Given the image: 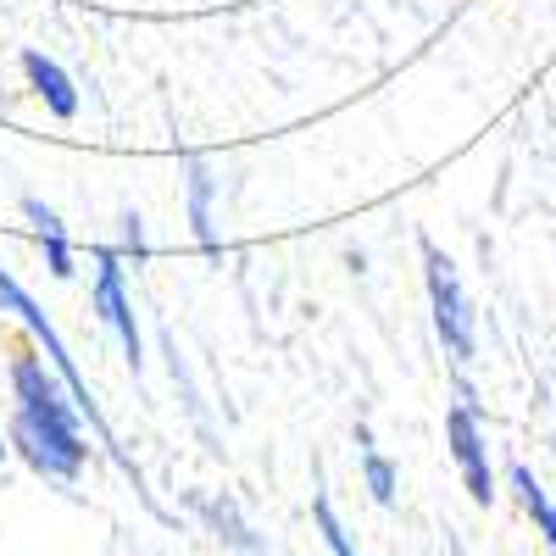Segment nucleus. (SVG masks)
<instances>
[{
	"mask_svg": "<svg viewBox=\"0 0 556 556\" xmlns=\"http://www.w3.org/2000/svg\"><path fill=\"white\" fill-rule=\"evenodd\" d=\"M445 445H451V462L462 484H468V495L479 506L495 501V468H490V445H484V429H479V406L462 395L451 412H445Z\"/></svg>",
	"mask_w": 556,
	"mask_h": 556,
	"instance_id": "obj_4",
	"label": "nucleus"
},
{
	"mask_svg": "<svg viewBox=\"0 0 556 556\" xmlns=\"http://www.w3.org/2000/svg\"><path fill=\"white\" fill-rule=\"evenodd\" d=\"M23 212L39 223V240H45V262H51L56 278H73V256H67V235H62V223L51 206H39V201H23Z\"/></svg>",
	"mask_w": 556,
	"mask_h": 556,
	"instance_id": "obj_10",
	"label": "nucleus"
},
{
	"mask_svg": "<svg viewBox=\"0 0 556 556\" xmlns=\"http://www.w3.org/2000/svg\"><path fill=\"white\" fill-rule=\"evenodd\" d=\"M0 462H7V445H0Z\"/></svg>",
	"mask_w": 556,
	"mask_h": 556,
	"instance_id": "obj_13",
	"label": "nucleus"
},
{
	"mask_svg": "<svg viewBox=\"0 0 556 556\" xmlns=\"http://www.w3.org/2000/svg\"><path fill=\"white\" fill-rule=\"evenodd\" d=\"M312 523H317L323 545H329V556H356V545H351V534H345V523H340V513H334L329 495L312 501Z\"/></svg>",
	"mask_w": 556,
	"mask_h": 556,
	"instance_id": "obj_12",
	"label": "nucleus"
},
{
	"mask_svg": "<svg viewBox=\"0 0 556 556\" xmlns=\"http://www.w3.org/2000/svg\"><path fill=\"white\" fill-rule=\"evenodd\" d=\"M23 73H28V84H34V96L51 106L56 117H73V112H78V89H73V78H67L51 56L28 51V56H23Z\"/></svg>",
	"mask_w": 556,
	"mask_h": 556,
	"instance_id": "obj_6",
	"label": "nucleus"
},
{
	"mask_svg": "<svg viewBox=\"0 0 556 556\" xmlns=\"http://www.w3.org/2000/svg\"><path fill=\"white\" fill-rule=\"evenodd\" d=\"M0 306H7V312H17V317L28 323V329H34V334L45 340V356H51V362H56V374L67 379V390H73V401H78V412L89 417V429H96V434H101V440L112 445V429L101 424V406H96V395H89V384L78 379V367H73V356H67V345L56 340V329H51V317H45V312H39V306H34V301H28V295H23L17 285H12V278H7V273H0ZM112 451H117V445H112ZM117 462H123V468H128V456H123V451H117ZM128 473H134V468H128Z\"/></svg>",
	"mask_w": 556,
	"mask_h": 556,
	"instance_id": "obj_3",
	"label": "nucleus"
},
{
	"mask_svg": "<svg viewBox=\"0 0 556 556\" xmlns=\"http://www.w3.org/2000/svg\"><path fill=\"white\" fill-rule=\"evenodd\" d=\"M96 262H101V273H96V312H101L106 329H117L128 362L139 367V323H134V306H128V290H123V262H117V251H101Z\"/></svg>",
	"mask_w": 556,
	"mask_h": 556,
	"instance_id": "obj_5",
	"label": "nucleus"
},
{
	"mask_svg": "<svg viewBox=\"0 0 556 556\" xmlns=\"http://www.w3.org/2000/svg\"><path fill=\"white\" fill-rule=\"evenodd\" d=\"M424 278H429V306H434V334L440 345L456 356V362H473L479 351V334H473V306L462 295V278L451 267V256L440 245L424 240Z\"/></svg>",
	"mask_w": 556,
	"mask_h": 556,
	"instance_id": "obj_2",
	"label": "nucleus"
},
{
	"mask_svg": "<svg viewBox=\"0 0 556 556\" xmlns=\"http://www.w3.org/2000/svg\"><path fill=\"white\" fill-rule=\"evenodd\" d=\"M190 223H195L201 245L217 251V240H212V178H206L201 162H190Z\"/></svg>",
	"mask_w": 556,
	"mask_h": 556,
	"instance_id": "obj_11",
	"label": "nucleus"
},
{
	"mask_svg": "<svg viewBox=\"0 0 556 556\" xmlns=\"http://www.w3.org/2000/svg\"><path fill=\"white\" fill-rule=\"evenodd\" d=\"M12 390H17V417H12V445L34 473L73 484L89 462V440L78 429V401L56 390V379L45 374L39 356H17L12 367Z\"/></svg>",
	"mask_w": 556,
	"mask_h": 556,
	"instance_id": "obj_1",
	"label": "nucleus"
},
{
	"mask_svg": "<svg viewBox=\"0 0 556 556\" xmlns=\"http://www.w3.org/2000/svg\"><path fill=\"white\" fill-rule=\"evenodd\" d=\"M356 456H362V479H367V490H374V501L390 506L395 501V462L374 445V434H367V429H356Z\"/></svg>",
	"mask_w": 556,
	"mask_h": 556,
	"instance_id": "obj_7",
	"label": "nucleus"
},
{
	"mask_svg": "<svg viewBox=\"0 0 556 556\" xmlns=\"http://www.w3.org/2000/svg\"><path fill=\"white\" fill-rule=\"evenodd\" d=\"M201 518H206V523H212V529H217L228 545H235V551H251V556L262 551V540L245 529V518L235 513V501H228V495H223V501H217V495H206V501H201Z\"/></svg>",
	"mask_w": 556,
	"mask_h": 556,
	"instance_id": "obj_9",
	"label": "nucleus"
},
{
	"mask_svg": "<svg viewBox=\"0 0 556 556\" xmlns=\"http://www.w3.org/2000/svg\"><path fill=\"white\" fill-rule=\"evenodd\" d=\"M513 490L523 501V513L534 518V534H545V545H556V501L545 495V484L529 468H513Z\"/></svg>",
	"mask_w": 556,
	"mask_h": 556,
	"instance_id": "obj_8",
	"label": "nucleus"
}]
</instances>
